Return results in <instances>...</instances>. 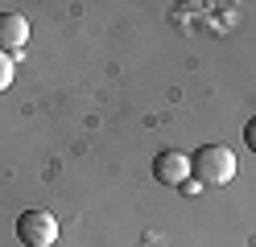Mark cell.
Masks as SVG:
<instances>
[{
	"mask_svg": "<svg viewBox=\"0 0 256 247\" xmlns=\"http://www.w3.org/2000/svg\"><path fill=\"white\" fill-rule=\"evenodd\" d=\"M244 144H248V153H256V115L244 124Z\"/></svg>",
	"mask_w": 256,
	"mask_h": 247,
	"instance_id": "cell-6",
	"label": "cell"
},
{
	"mask_svg": "<svg viewBox=\"0 0 256 247\" xmlns=\"http://www.w3.org/2000/svg\"><path fill=\"white\" fill-rule=\"evenodd\" d=\"M153 177L162 181V186H186L190 181V157L178 153V148H166V153H157L153 157Z\"/></svg>",
	"mask_w": 256,
	"mask_h": 247,
	"instance_id": "cell-3",
	"label": "cell"
},
{
	"mask_svg": "<svg viewBox=\"0 0 256 247\" xmlns=\"http://www.w3.org/2000/svg\"><path fill=\"white\" fill-rule=\"evenodd\" d=\"M29 45V21L21 12H0V54H21Z\"/></svg>",
	"mask_w": 256,
	"mask_h": 247,
	"instance_id": "cell-4",
	"label": "cell"
},
{
	"mask_svg": "<svg viewBox=\"0 0 256 247\" xmlns=\"http://www.w3.org/2000/svg\"><path fill=\"white\" fill-rule=\"evenodd\" d=\"M17 239L25 247H54V239H58V214L46 210V206H29L17 219Z\"/></svg>",
	"mask_w": 256,
	"mask_h": 247,
	"instance_id": "cell-2",
	"label": "cell"
},
{
	"mask_svg": "<svg viewBox=\"0 0 256 247\" xmlns=\"http://www.w3.org/2000/svg\"><path fill=\"white\" fill-rule=\"evenodd\" d=\"M190 173L198 186H228L236 177V153L228 144H202L190 161Z\"/></svg>",
	"mask_w": 256,
	"mask_h": 247,
	"instance_id": "cell-1",
	"label": "cell"
},
{
	"mask_svg": "<svg viewBox=\"0 0 256 247\" xmlns=\"http://www.w3.org/2000/svg\"><path fill=\"white\" fill-rule=\"evenodd\" d=\"M12 74H17L12 58H8V54H0V91H8V87H12Z\"/></svg>",
	"mask_w": 256,
	"mask_h": 247,
	"instance_id": "cell-5",
	"label": "cell"
}]
</instances>
